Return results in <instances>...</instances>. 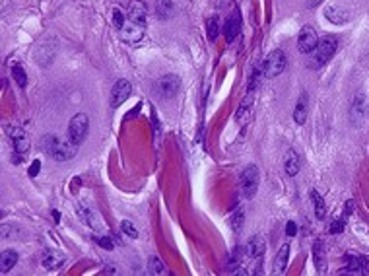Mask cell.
I'll use <instances>...</instances> for the list:
<instances>
[{"label": "cell", "instance_id": "obj_18", "mask_svg": "<svg viewBox=\"0 0 369 276\" xmlns=\"http://www.w3.org/2000/svg\"><path fill=\"white\" fill-rule=\"evenodd\" d=\"M121 37H123L126 43H138L142 37H144V28L138 26V24H132L130 20L124 24V28L121 30Z\"/></svg>", "mask_w": 369, "mask_h": 276}, {"label": "cell", "instance_id": "obj_33", "mask_svg": "<svg viewBox=\"0 0 369 276\" xmlns=\"http://www.w3.org/2000/svg\"><path fill=\"white\" fill-rule=\"evenodd\" d=\"M260 76H262V72H260V68H255L253 70V74H251V80H249V92H257V88H258V84H260Z\"/></svg>", "mask_w": 369, "mask_h": 276}, {"label": "cell", "instance_id": "obj_29", "mask_svg": "<svg viewBox=\"0 0 369 276\" xmlns=\"http://www.w3.org/2000/svg\"><path fill=\"white\" fill-rule=\"evenodd\" d=\"M12 78H14V82H16L22 90L28 86V74H26V70H24L20 64H14V66H12Z\"/></svg>", "mask_w": 369, "mask_h": 276}, {"label": "cell", "instance_id": "obj_12", "mask_svg": "<svg viewBox=\"0 0 369 276\" xmlns=\"http://www.w3.org/2000/svg\"><path fill=\"white\" fill-rule=\"evenodd\" d=\"M130 92H132V86H130V82H128V80H117V82H115V86H113V90H111V99H109V105H111L113 109L121 107L124 101L128 99Z\"/></svg>", "mask_w": 369, "mask_h": 276}, {"label": "cell", "instance_id": "obj_35", "mask_svg": "<svg viewBox=\"0 0 369 276\" xmlns=\"http://www.w3.org/2000/svg\"><path fill=\"white\" fill-rule=\"evenodd\" d=\"M344 226H346V218L342 216V218H338V220H334L332 224H331V234H334V236H340L342 232H344Z\"/></svg>", "mask_w": 369, "mask_h": 276}, {"label": "cell", "instance_id": "obj_34", "mask_svg": "<svg viewBox=\"0 0 369 276\" xmlns=\"http://www.w3.org/2000/svg\"><path fill=\"white\" fill-rule=\"evenodd\" d=\"M121 230H123L130 239H136V237H138V230H136V228L132 226V222H128V220H123V222H121Z\"/></svg>", "mask_w": 369, "mask_h": 276}, {"label": "cell", "instance_id": "obj_6", "mask_svg": "<svg viewBox=\"0 0 369 276\" xmlns=\"http://www.w3.org/2000/svg\"><path fill=\"white\" fill-rule=\"evenodd\" d=\"M286 68V55L284 51L280 49H274L268 53V57L264 59V64H262V74L264 78H276L278 74H282Z\"/></svg>", "mask_w": 369, "mask_h": 276}, {"label": "cell", "instance_id": "obj_3", "mask_svg": "<svg viewBox=\"0 0 369 276\" xmlns=\"http://www.w3.org/2000/svg\"><path fill=\"white\" fill-rule=\"evenodd\" d=\"M369 117V99L364 92L354 93L352 97V103H350V121L356 124V126H362L366 124Z\"/></svg>", "mask_w": 369, "mask_h": 276}, {"label": "cell", "instance_id": "obj_16", "mask_svg": "<svg viewBox=\"0 0 369 276\" xmlns=\"http://www.w3.org/2000/svg\"><path fill=\"white\" fill-rule=\"evenodd\" d=\"M264 249H266V241H264L260 236H253V237H249V241H247L245 255L249 259H255V261H257V259H262Z\"/></svg>", "mask_w": 369, "mask_h": 276}, {"label": "cell", "instance_id": "obj_43", "mask_svg": "<svg viewBox=\"0 0 369 276\" xmlns=\"http://www.w3.org/2000/svg\"><path fill=\"white\" fill-rule=\"evenodd\" d=\"M78 185H80V179H72V183H70V191L76 193V191H78Z\"/></svg>", "mask_w": 369, "mask_h": 276}, {"label": "cell", "instance_id": "obj_8", "mask_svg": "<svg viewBox=\"0 0 369 276\" xmlns=\"http://www.w3.org/2000/svg\"><path fill=\"white\" fill-rule=\"evenodd\" d=\"M319 45V37L311 26H303L297 35V51L301 55H311Z\"/></svg>", "mask_w": 369, "mask_h": 276}, {"label": "cell", "instance_id": "obj_25", "mask_svg": "<svg viewBox=\"0 0 369 276\" xmlns=\"http://www.w3.org/2000/svg\"><path fill=\"white\" fill-rule=\"evenodd\" d=\"M155 12H157L159 20H167V18H171V16H173V12H175L173 0H157Z\"/></svg>", "mask_w": 369, "mask_h": 276}, {"label": "cell", "instance_id": "obj_26", "mask_svg": "<svg viewBox=\"0 0 369 276\" xmlns=\"http://www.w3.org/2000/svg\"><path fill=\"white\" fill-rule=\"evenodd\" d=\"M243 224H245V210H243V208L233 210L231 216H229V226H231L233 234H239V232L243 230Z\"/></svg>", "mask_w": 369, "mask_h": 276}, {"label": "cell", "instance_id": "obj_23", "mask_svg": "<svg viewBox=\"0 0 369 276\" xmlns=\"http://www.w3.org/2000/svg\"><path fill=\"white\" fill-rule=\"evenodd\" d=\"M284 169H286V173H288L290 177L297 175V171H299V156H297V152H295V150H290V152L286 154Z\"/></svg>", "mask_w": 369, "mask_h": 276}, {"label": "cell", "instance_id": "obj_11", "mask_svg": "<svg viewBox=\"0 0 369 276\" xmlns=\"http://www.w3.org/2000/svg\"><path fill=\"white\" fill-rule=\"evenodd\" d=\"M181 90V78L177 74H165L157 80V92L163 97H175Z\"/></svg>", "mask_w": 369, "mask_h": 276}, {"label": "cell", "instance_id": "obj_4", "mask_svg": "<svg viewBox=\"0 0 369 276\" xmlns=\"http://www.w3.org/2000/svg\"><path fill=\"white\" fill-rule=\"evenodd\" d=\"M258 183H260V177H258V169L255 163H249L245 169L241 171V177H239V187H241V193L245 198H253L258 191Z\"/></svg>", "mask_w": 369, "mask_h": 276}, {"label": "cell", "instance_id": "obj_24", "mask_svg": "<svg viewBox=\"0 0 369 276\" xmlns=\"http://www.w3.org/2000/svg\"><path fill=\"white\" fill-rule=\"evenodd\" d=\"M325 16L329 18V22H332V24H336V26L348 22V12L338 8V6H329V8L325 10Z\"/></svg>", "mask_w": 369, "mask_h": 276}, {"label": "cell", "instance_id": "obj_37", "mask_svg": "<svg viewBox=\"0 0 369 276\" xmlns=\"http://www.w3.org/2000/svg\"><path fill=\"white\" fill-rule=\"evenodd\" d=\"M95 241L99 243V247H103V249H107V251H113V247H115L109 236H101V237H97Z\"/></svg>", "mask_w": 369, "mask_h": 276}, {"label": "cell", "instance_id": "obj_17", "mask_svg": "<svg viewBox=\"0 0 369 276\" xmlns=\"http://www.w3.org/2000/svg\"><path fill=\"white\" fill-rule=\"evenodd\" d=\"M309 115V95L307 92L299 93V99L295 103V111H294V121L297 124H305Z\"/></svg>", "mask_w": 369, "mask_h": 276}, {"label": "cell", "instance_id": "obj_39", "mask_svg": "<svg viewBox=\"0 0 369 276\" xmlns=\"http://www.w3.org/2000/svg\"><path fill=\"white\" fill-rule=\"evenodd\" d=\"M39 169H41V161L39 159H33L31 161V165H30V177H37V173H39Z\"/></svg>", "mask_w": 369, "mask_h": 276}, {"label": "cell", "instance_id": "obj_30", "mask_svg": "<svg viewBox=\"0 0 369 276\" xmlns=\"http://www.w3.org/2000/svg\"><path fill=\"white\" fill-rule=\"evenodd\" d=\"M241 259H243V249H241V247H233V251H231V255H229V261H227L229 273H235V269L241 265Z\"/></svg>", "mask_w": 369, "mask_h": 276}, {"label": "cell", "instance_id": "obj_38", "mask_svg": "<svg viewBox=\"0 0 369 276\" xmlns=\"http://www.w3.org/2000/svg\"><path fill=\"white\" fill-rule=\"evenodd\" d=\"M295 234H297V224H295L294 220H290V222L286 224V236H288V237H294Z\"/></svg>", "mask_w": 369, "mask_h": 276}, {"label": "cell", "instance_id": "obj_27", "mask_svg": "<svg viewBox=\"0 0 369 276\" xmlns=\"http://www.w3.org/2000/svg\"><path fill=\"white\" fill-rule=\"evenodd\" d=\"M220 18L218 16H212V18H208L206 20V35H208V41H212L214 43L216 39H218V35H220Z\"/></svg>", "mask_w": 369, "mask_h": 276}, {"label": "cell", "instance_id": "obj_28", "mask_svg": "<svg viewBox=\"0 0 369 276\" xmlns=\"http://www.w3.org/2000/svg\"><path fill=\"white\" fill-rule=\"evenodd\" d=\"M311 200H313V208H315V216L319 220H323L325 214H327V208H325V200L323 197L317 193V191H311Z\"/></svg>", "mask_w": 369, "mask_h": 276}, {"label": "cell", "instance_id": "obj_36", "mask_svg": "<svg viewBox=\"0 0 369 276\" xmlns=\"http://www.w3.org/2000/svg\"><path fill=\"white\" fill-rule=\"evenodd\" d=\"M152 126H154V138L155 142H159V136H161V124H159V119H157V113H155V109L152 107Z\"/></svg>", "mask_w": 369, "mask_h": 276}, {"label": "cell", "instance_id": "obj_13", "mask_svg": "<svg viewBox=\"0 0 369 276\" xmlns=\"http://www.w3.org/2000/svg\"><path fill=\"white\" fill-rule=\"evenodd\" d=\"M241 26H243V20H241V12H239V8H235V10L231 12V16L227 18L225 26H223V35H225L227 43L235 41V37H237V35H239V31H241Z\"/></svg>", "mask_w": 369, "mask_h": 276}, {"label": "cell", "instance_id": "obj_41", "mask_svg": "<svg viewBox=\"0 0 369 276\" xmlns=\"http://www.w3.org/2000/svg\"><path fill=\"white\" fill-rule=\"evenodd\" d=\"M138 111H140V103H138V105H136V107H134V109H132V111H130V113H128L124 119H126V121H128V119H132L134 115H138Z\"/></svg>", "mask_w": 369, "mask_h": 276}, {"label": "cell", "instance_id": "obj_40", "mask_svg": "<svg viewBox=\"0 0 369 276\" xmlns=\"http://www.w3.org/2000/svg\"><path fill=\"white\" fill-rule=\"evenodd\" d=\"M354 210H356V202H354V200H348V202H346V210H344V218L350 216Z\"/></svg>", "mask_w": 369, "mask_h": 276}, {"label": "cell", "instance_id": "obj_44", "mask_svg": "<svg viewBox=\"0 0 369 276\" xmlns=\"http://www.w3.org/2000/svg\"><path fill=\"white\" fill-rule=\"evenodd\" d=\"M53 218H55V222L59 224V222H61V212H57V210H53Z\"/></svg>", "mask_w": 369, "mask_h": 276}, {"label": "cell", "instance_id": "obj_22", "mask_svg": "<svg viewBox=\"0 0 369 276\" xmlns=\"http://www.w3.org/2000/svg\"><path fill=\"white\" fill-rule=\"evenodd\" d=\"M18 265V253L14 249H4L0 255V273H8Z\"/></svg>", "mask_w": 369, "mask_h": 276}, {"label": "cell", "instance_id": "obj_21", "mask_svg": "<svg viewBox=\"0 0 369 276\" xmlns=\"http://www.w3.org/2000/svg\"><path fill=\"white\" fill-rule=\"evenodd\" d=\"M288 261H290V245L284 243V245L278 249L276 259H274V275H284L286 273Z\"/></svg>", "mask_w": 369, "mask_h": 276}, {"label": "cell", "instance_id": "obj_20", "mask_svg": "<svg viewBox=\"0 0 369 276\" xmlns=\"http://www.w3.org/2000/svg\"><path fill=\"white\" fill-rule=\"evenodd\" d=\"M146 16H148V12H146V6L140 2V0H136V2H132L130 4V12H128V20L132 22V24H138V26H146Z\"/></svg>", "mask_w": 369, "mask_h": 276}, {"label": "cell", "instance_id": "obj_1", "mask_svg": "<svg viewBox=\"0 0 369 276\" xmlns=\"http://www.w3.org/2000/svg\"><path fill=\"white\" fill-rule=\"evenodd\" d=\"M41 146L43 150L49 154L55 161H68L74 158L76 154V146L72 142H66V140H61L59 136L55 134H45L41 138Z\"/></svg>", "mask_w": 369, "mask_h": 276}, {"label": "cell", "instance_id": "obj_14", "mask_svg": "<svg viewBox=\"0 0 369 276\" xmlns=\"http://www.w3.org/2000/svg\"><path fill=\"white\" fill-rule=\"evenodd\" d=\"M64 261H66V257L62 255L61 251H57V249H45L43 257H41V265L47 271H59L62 265H64Z\"/></svg>", "mask_w": 369, "mask_h": 276}, {"label": "cell", "instance_id": "obj_42", "mask_svg": "<svg viewBox=\"0 0 369 276\" xmlns=\"http://www.w3.org/2000/svg\"><path fill=\"white\" fill-rule=\"evenodd\" d=\"M319 4H323V0H307V8H317Z\"/></svg>", "mask_w": 369, "mask_h": 276}, {"label": "cell", "instance_id": "obj_10", "mask_svg": "<svg viewBox=\"0 0 369 276\" xmlns=\"http://www.w3.org/2000/svg\"><path fill=\"white\" fill-rule=\"evenodd\" d=\"M346 267L340 269V273H350V275H366L369 273V259L364 255H346L344 257Z\"/></svg>", "mask_w": 369, "mask_h": 276}, {"label": "cell", "instance_id": "obj_19", "mask_svg": "<svg viewBox=\"0 0 369 276\" xmlns=\"http://www.w3.org/2000/svg\"><path fill=\"white\" fill-rule=\"evenodd\" d=\"M313 261H315L317 273H325L327 271V249H325L323 239H317L313 243Z\"/></svg>", "mask_w": 369, "mask_h": 276}, {"label": "cell", "instance_id": "obj_31", "mask_svg": "<svg viewBox=\"0 0 369 276\" xmlns=\"http://www.w3.org/2000/svg\"><path fill=\"white\" fill-rule=\"evenodd\" d=\"M148 271L152 275H165V265H163V261L157 255H152L148 259Z\"/></svg>", "mask_w": 369, "mask_h": 276}, {"label": "cell", "instance_id": "obj_32", "mask_svg": "<svg viewBox=\"0 0 369 276\" xmlns=\"http://www.w3.org/2000/svg\"><path fill=\"white\" fill-rule=\"evenodd\" d=\"M124 24H126V16L123 14V10L121 8H113V26L121 31L124 28Z\"/></svg>", "mask_w": 369, "mask_h": 276}, {"label": "cell", "instance_id": "obj_7", "mask_svg": "<svg viewBox=\"0 0 369 276\" xmlns=\"http://www.w3.org/2000/svg\"><path fill=\"white\" fill-rule=\"evenodd\" d=\"M76 212L82 218V222H84L86 226H90L93 232H107L105 222L101 220V216L97 214L90 204H86V202H76Z\"/></svg>", "mask_w": 369, "mask_h": 276}, {"label": "cell", "instance_id": "obj_15", "mask_svg": "<svg viewBox=\"0 0 369 276\" xmlns=\"http://www.w3.org/2000/svg\"><path fill=\"white\" fill-rule=\"evenodd\" d=\"M253 105H255V93L247 92V97L239 103V109L235 113V121L239 124H247L251 121V115H253Z\"/></svg>", "mask_w": 369, "mask_h": 276}, {"label": "cell", "instance_id": "obj_5", "mask_svg": "<svg viewBox=\"0 0 369 276\" xmlns=\"http://www.w3.org/2000/svg\"><path fill=\"white\" fill-rule=\"evenodd\" d=\"M88 128H90V119H88V115H84V113L74 115V117L70 119V124H68V140H70L74 146L82 144L84 138H86V134H88Z\"/></svg>", "mask_w": 369, "mask_h": 276}, {"label": "cell", "instance_id": "obj_2", "mask_svg": "<svg viewBox=\"0 0 369 276\" xmlns=\"http://www.w3.org/2000/svg\"><path fill=\"white\" fill-rule=\"evenodd\" d=\"M338 37L336 35H325L323 39H319V45H317V49L313 51V59H311V68H321V66H325L327 62L331 61L334 55H336V51H338Z\"/></svg>", "mask_w": 369, "mask_h": 276}, {"label": "cell", "instance_id": "obj_9", "mask_svg": "<svg viewBox=\"0 0 369 276\" xmlns=\"http://www.w3.org/2000/svg\"><path fill=\"white\" fill-rule=\"evenodd\" d=\"M8 136H10V142H12V148L16 154H26L30 150V138L26 134V130L22 126H16V124H10L6 128Z\"/></svg>", "mask_w": 369, "mask_h": 276}]
</instances>
